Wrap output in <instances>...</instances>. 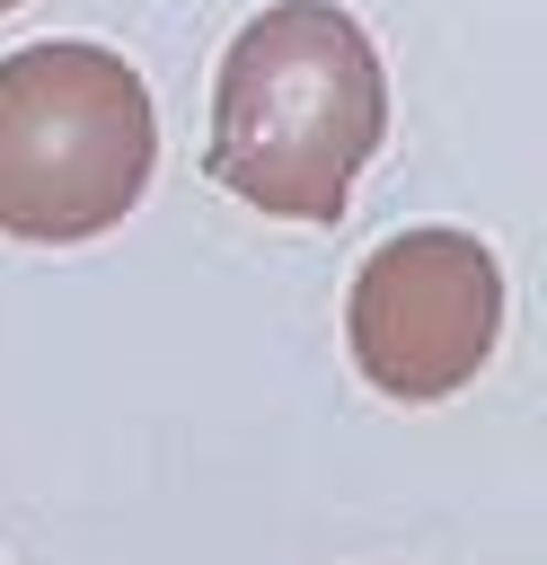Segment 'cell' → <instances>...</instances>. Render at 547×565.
Listing matches in <instances>:
<instances>
[{"label": "cell", "instance_id": "1", "mask_svg": "<svg viewBox=\"0 0 547 565\" xmlns=\"http://www.w3.org/2000/svg\"><path fill=\"white\" fill-rule=\"evenodd\" d=\"M379 132L388 71L362 18L335 0H274L221 53L203 168L274 221H335Z\"/></svg>", "mask_w": 547, "mask_h": 565}, {"label": "cell", "instance_id": "2", "mask_svg": "<svg viewBox=\"0 0 547 565\" xmlns=\"http://www.w3.org/2000/svg\"><path fill=\"white\" fill-rule=\"evenodd\" d=\"M159 159V106L106 44L53 35L0 53V230L71 247L115 230Z\"/></svg>", "mask_w": 547, "mask_h": 565}, {"label": "cell", "instance_id": "3", "mask_svg": "<svg viewBox=\"0 0 547 565\" xmlns=\"http://www.w3.org/2000/svg\"><path fill=\"white\" fill-rule=\"evenodd\" d=\"M344 335H353V371L379 397H406V406L459 397L503 335L494 247L468 230H397L388 247L362 256Z\"/></svg>", "mask_w": 547, "mask_h": 565}, {"label": "cell", "instance_id": "4", "mask_svg": "<svg viewBox=\"0 0 547 565\" xmlns=\"http://www.w3.org/2000/svg\"><path fill=\"white\" fill-rule=\"evenodd\" d=\"M9 9H18V0H0V18H9Z\"/></svg>", "mask_w": 547, "mask_h": 565}]
</instances>
